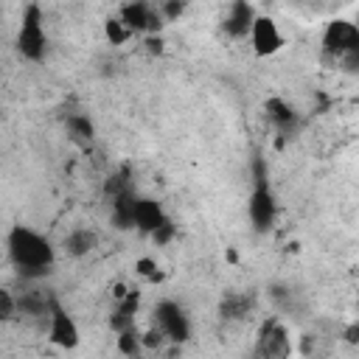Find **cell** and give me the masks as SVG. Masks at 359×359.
I'll return each mask as SVG.
<instances>
[{
  "mask_svg": "<svg viewBox=\"0 0 359 359\" xmlns=\"http://www.w3.org/2000/svg\"><path fill=\"white\" fill-rule=\"evenodd\" d=\"M6 247H8L11 264L20 269V275L25 280H39L42 275H48V269L56 261L53 244L42 233H36V230H31L25 224H14L8 230Z\"/></svg>",
  "mask_w": 359,
  "mask_h": 359,
  "instance_id": "obj_1",
  "label": "cell"
},
{
  "mask_svg": "<svg viewBox=\"0 0 359 359\" xmlns=\"http://www.w3.org/2000/svg\"><path fill=\"white\" fill-rule=\"evenodd\" d=\"M323 59L342 73L359 76V25L348 20H334L323 31Z\"/></svg>",
  "mask_w": 359,
  "mask_h": 359,
  "instance_id": "obj_2",
  "label": "cell"
},
{
  "mask_svg": "<svg viewBox=\"0 0 359 359\" xmlns=\"http://www.w3.org/2000/svg\"><path fill=\"white\" fill-rule=\"evenodd\" d=\"M252 171H255V180H252V194L247 199V216H250V224L255 233H269L275 224V216H278L275 194L269 188V180H266L261 160L252 163Z\"/></svg>",
  "mask_w": 359,
  "mask_h": 359,
  "instance_id": "obj_3",
  "label": "cell"
},
{
  "mask_svg": "<svg viewBox=\"0 0 359 359\" xmlns=\"http://www.w3.org/2000/svg\"><path fill=\"white\" fill-rule=\"evenodd\" d=\"M42 22H45L42 20V8L36 3H31L22 11V22H20V31H17V50L28 62H42L45 59L48 34H45V25Z\"/></svg>",
  "mask_w": 359,
  "mask_h": 359,
  "instance_id": "obj_4",
  "label": "cell"
},
{
  "mask_svg": "<svg viewBox=\"0 0 359 359\" xmlns=\"http://www.w3.org/2000/svg\"><path fill=\"white\" fill-rule=\"evenodd\" d=\"M154 325L174 345H182L191 339V317L177 300H160L154 306Z\"/></svg>",
  "mask_w": 359,
  "mask_h": 359,
  "instance_id": "obj_5",
  "label": "cell"
},
{
  "mask_svg": "<svg viewBox=\"0 0 359 359\" xmlns=\"http://www.w3.org/2000/svg\"><path fill=\"white\" fill-rule=\"evenodd\" d=\"M247 39H250V45H252V53L261 56V59L275 56V53L286 45L283 31H280L278 22H275L272 17H266V14H258V17H255V22H252Z\"/></svg>",
  "mask_w": 359,
  "mask_h": 359,
  "instance_id": "obj_6",
  "label": "cell"
},
{
  "mask_svg": "<svg viewBox=\"0 0 359 359\" xmlns=\"http://www.w3.org/2000/svg\"><path fill=\"white\" fill-rule=\"evenodd\" d=\"M292 353V337L286 331V325L280 320H266L258 331V342H255V356L264 359H283Z\"/></svg>",
  "mask_w": 359,
  "mask_h": 359,
  "instance_id": "obj_7",
  "label": "cell"
},
{
  "mask_svg": "<svg viewBox=\"0 0 359 359\" xmlns=\"http://www.w3.org/2000/svg\"><path fill=\"white\" fill-rule=\"evenodd\" d=\"M48 339L65 351L76 348L79 345V325L76 320L62 309V303L53 297L50 303V314H48Z\"/></svg>",
  "mask_w": 359,
  "mask_h": 359,
  "instance_id": "obj_8",
  "label": "cell"
},
{
  "mask_svg": "<svg viewBox=\"0 0 359 359\" xmlns=\"http://www.w3.org/2000/svg\"><path fill=\"white\" fill-rule=\"evenodd\" d=\"M121 17L135 34H157L163 28V14L146 0H129L121 6Z\"/></svg>",
  "mask_w": 359,
  "mask_h": 359,
  "instance_id": "obj_9",
  "label": "cell"
},
{
  "mask_svg": "<svg viewBox=\"0 0 359 359\" xmlns=\"http://www.w3.org/2000/svg\"><path fill=\"white\" fill-rule=\"evenodd\" d=\"M266 118H269V123H272L280 135H294V132L300 129V115H297V109H294L289 101H283L280 95L266 98Z\"/></svg>",
  "mask_w": 359,
  "mask_h": 359,
  "instance_id": "obj_10",
  "label": "cell"
},
{
  "mask_svg": "<svg viewBox=\"0 0 359 359\" xmlns=\"http://www.w3.org/2000/svg\"><path fill=\"white\" fill-rule=\"evenodd\" d=\"M255 17H258V14L252 11V6H250L247 0H233L230 8H227V14H224L222 28H224L230 36H236V39L250 36V28H252Z\"/></svg>",
  "mask_w": 359,
  "mask_h": 359,
  "instance_id": "obj_11",
  "label": "cell"
},
{
  "mask_svg": "<svg viewBox=\"0 0 359 359\" xmlns=\"http://www.w3.org/2000/svg\"><path fill=\"white\" fill-rule=\"evenodd\" d=\"M163 222H168L163 205L157 199H149V196H137L135 199V227L143 230V233H154Z\"/></svg>",
  "mask_w": 359,
  "mask_h": 359,
  "instance_id": "obj_12",
  "label": "cell"
},
{
  "mask_svg": "<svg viewBox=\"0 0 359 359\" xmlns=\"http://www.w3.org/2000/svg\"><path fill=\"white\" fill-rule=\"evenodd\" d=\"M137 309H140V292L137 289H129L126 297L115 300V309L109 314V328L115 334L126 331V328H135V317H137Z\"/></svg>",
  "mask_w": 359,
  "mask_h": 359,
  "instance_id": "obj_13",
  "label": "cell"
},
{
  "mask_svg": "<svg viewBox=\"0 0 359 359\" xmlns=\"http://www.w3.org/2000/svg\"><path fill=\"white\" fill-rule=\"evenodd\" d=\"M50 303H53V294H42L39 289H25L17 297V314L31 317V320H48Z\"/></svg>",
  "mask_w": 359,
  "mask_h": 359,
  "instance_id": "obj_14",
  "label": "cell"
},
{
  "mask_svg": "<svg viewBox=\"0 0 359 359\" xmlns=\"http://www.w3.org/2000/svg\"><path fill=\"white\" fill-rule=\"evenodd\" d=\"M62 247H65V252L70 258H84V255H90L98 247V233L90 230V227H76V230H70L65 236Z\"/></svg>",
  "mask_w": 359,
  "mask_h": 359,
  "instance_id": "obj_15",
  "label": "cell"
},
{
  "mask_svg": "<svg viewBox=\"0 0 359 359\" xmlns=\"http://www.w3.org/2000/svg\"><path fill=\"white\" fill-rule=\"evenodd\" d=\"M104 36H107V42L112 45V48H121V45H126L132 36H135V31L123 22V17L118 14V17H109L107 22H104Z\"/></svg>",
  "mask_w": 359,
  "mask_h": 359,
  "instance_id": "obj_16",
  "label": "cell"
},
{
  "mask_svg": "<svg viewBox=\"0 0 359 359\" xmlns=\"http://www.w3.org/2000/svg\"><path fill=\"white\" fill-rule=\"evenodd\" d=\"M250 297L247 294H224V300H222V306H219V311H222V320H241L247 311H250Z\"/></svg>",
  "mask_w": 359,
  "mask_h": 359,
  "instance_id": "obj_17",
  "label": "cell"
},
{
  "mask_svg": "<svg viewBox=\"0 0 359 359\" xmlns=\"http://www.w3.org/2000/svg\"><path fill=\"white\" fill-rule=\"evenodd\" d=\"M115 345H118V351H121L123 356H137L140 351H146V348H143V337H140L137 328H126V331L115 334Z\"/></svg>",
  "mask_w": 359,
  "mask_h": 359,
  "instance_id": "obj_18",
  "label": "cell"
},
{
  "mask_svg": "<svg viewBox=\"0 0 359 359\" xmlns=\"http://www.w3.org/2000/svg\"><path fill=\"white\" fill-rule=\"evenodd\" d=\"M67 129H70V135L79 137V140H93V135H95V123H93L87 115H81V112L67 115Z\"/></svg>",
  "mask_w": 359,
  "mask_h": 359,
  "instance_id": "obj_19",
  "label": "cell"
},
{
  "mask_svg": "<svg viewBox=\"0 0 359 359\" xmlns=\"http://www.w3.org/2000/svg\"><path fill=\"white\" fill-rule=\"evenodd\" d=\"M135 272H137L143 280H149V283H160V280H163V272H160L157 261L149 258V255H143V258L135 261Z\"/></svg>",
  "mask_w": 359,
  "mask_h": 359,
  "instance_id": "obj_20",
  "label": "cell"
},
{
  "mask_svg": "<svg viewBox=\"0 0 359 359\" xmlns=\"http://www.w3.org/2000/svg\"><path fill=\"white\" fill-rule=\"evenodd\" d=\"M14 314H17V297L8 289H3L0 292V317L3 320H11Z\"/></svg>",
  "mask_w": 359,
  "mask_h": 359,
  "instance_id": "obj_21",
  "label": "cell"
},
{
  "mask_svg": "<svg viewBox=\"0 0 359 359\" xmlns=\"http://www.w3.org/2000/svg\"><path fill=\"white\" fill-rule=\"evenodd\" d=\"M182 11H185V0H163V6H160L163 20H177Z\"/></svg>",
  "mask_w": 359,
  "mask_h": 359,
  "instance_id": "obj_22",
  "label": "cell"
},
{
  "mask_svg": "<svg viewBox=\"0 0 359 359\" xmlns=\"http://www.w3.org/2000/svg\"><path fill=\"white\" fill-rule=\"evenodd\" d=\"M140 337H143V348H146V351H151V348H160L163 342H168V339H165V334H163V331H160L157 325H154L151 331L140 334Z\"/></svg>",
  "mask_w": 359,
  "mask_h": 359,
  "instance_id": "obj_23",
  "label": "cell"
},
{
  "mask_svg": "<svg viewBox=\"0 0 359 359\" xmlns=\"http://www.w3.org/2000/svg\"><path fill=\"white\" fill-rule=\"evenodd\" d=\"M171 238H174V224H171V219H168V222H163V224L151 233V241H154V244H168Z\"/></svg>",
  "mask_w": 359,
  "mask_h": 359,
  "instance_id": "obj_24",
  "label": "cell"
},
{
  "mask_svg": "<svg viewBox=\"0 0 359 359\" xmlns=\"http://www.w3.org/2000/svg\"><path fill=\"white\" fill-rule=\"evenodd\" d=\"M345 339L348 342H359V323H353L351 328H345Z\"/></svg>",
  "mask_w": 359,
  "mask_h": 359,
  "instance_id": "obj_25",
  "label": "cell"
}]
</instances>
